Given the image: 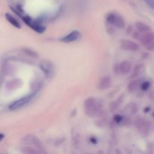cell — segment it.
<instances>
[{"instance_id": "cell-1", "label": "cell", "mask_w": 154, "mask_h": 154, "mask_svg": "<svg viewBox=\"0 0 154 154\" xmlns=\"http://www.w3.org/2000/svg\"><path fill=\"white\" fill-rule=\"evenodd\" d=\"M86 114L90 117H96L100 111V105L94 98H89L84 104Z\"/></svg>"}, {"instance_id": "cell-2", "label": "cell", "mask_w": 154, "mask_h": 154, "mask_svg": "<svg viewBox=\"0 0 154 154\" xmlns=\"http://www.w3.org/2000/svg\"><path fill=\"white\" fill-rule=\"evenodd\" d=\"M141 44L148 51H153L154 49V33L147 32L144 33L140 37Z\"/></svg>"}, {"instance_id": "cell-3", "label": "cell", "mask_w": 154, "mask_h": 154, "mask_svg": "<svg viewBox=\"0 0 154 154\" xmlns=\"http://www.w3.org/2000/svg\"><path fill=\"white\" fill-rule=\"evenodd\" d=\"M107 22L113 26L118 27V28H124L125 27V20L121 16L117 15V14L110 13L107 16Z\"/></svg>"}, {"instance_id": "cell-4", "label": "cell", "mask_w": 154, "mask_h": 154, "mask_svg": "<svg viewBox=\"0 0 154 154\" xmlns=\"http://www.w3.org/2000/svg\"><path fill=\"white\" fill-rule=\"evenodd\" d=\"M33 97H34V94L33 93L32 94L27 95V96H24V97L21 98V99H18V100L14 102L12 104H11L10 106H9V109L11 110V111H15V110L18 109V108H22L23 106L28 104L32 100V99Z\"/></svg>"}, {"instance_id": "cell-5", "label": "cell", "mask_w": 154, "mask_h": 154, "mask_svg": "<svg viewBox=\"0 0 154 154\" xmlns=\"http://www.w3.org/2000/svg\"><path fill=\"white\" fill-rule=\"evenodd\" d=\"M20 17L23 18V20L25 21L26 23L29 26L31 27L32 29H34L35 31L38 32H39V33L43 32L45 31V26H43L42 25H41V24L38 23V22L33 20H32L31 18H29V17H26V16H24V17L20 16Z\"/></svg>"}, {"instance_id": "cell-6", "label": "cell", "mask_w": 154, "mask_h": 154, "mask_svg": "<svg viewBox=\"0 0 154 154\" xmlns=\"http://www.w3.org/2000/svg\"><path fill=\"white\" fill-rule=\"evenodd\" d=\"M121 48H123L125 51H137L140 49V46L136 42H132V41L126 40V39H123L121 41Z\"/></svg>"}, {"instance_id": "cell-7", "label": "cell", "mask_w": 154, "mask_h": 154, "mask_svg": "<svg viewBox=\"0 0 154 154\" xmlns=\"http://www.w3.org/2000/svg\"><path fill=\"white\" fill-rule=\"evenodd\" d=\"M81 38V33L78 31H73L69 33L68 35L62 38L60 41L65 43H70V42H75Z\"/></svg>"}, {"instance_id": "cell-8", "label": "cell", "mask_w": 154, "mask_h": 154, "mask_svg": "<svg viewBox=\"0 0 154 154\" xmlns=\"http://www.w3.org/2000/svg\"><path fill=\"white\" fill-rule=\"evenodd\" d=\"M41 68H42V71L45 72L47 77H51L52 75L54 69H53V66L49 62L44 61L41 63Z\"/></svg>"}, {"instance_id": "cell-9", "label": "cell", "mask_w": 154, "mask_h": 154, "mask_svg": "<svg viewBox=\"0 0 154 154\" xmlns=\"http://www.w3.org/2000/svg\"><path fill=\"white\" fill-rule=\"evenodd\" d=\"M132 70V65L129 61H123L119 66V71L123 75H126Z\"/></svg>"}, {"instance_id": "cell-10", "label": "cell", "mask_w": 154, "mask_h": 154, "mask_svg": "<svg viewBox=\"0 0 154 154\" xmlns=\"http://www.w3.org/2000/svg\"><path fill=\"white\" fill-rule=\"evenodd\" d=\"M111 78L108 76L104 77L99 81V87L100 90H105V89H108V87L111 86Z\"/></svg>"}, {"instance_id": "cell-11", "label": "cell", "mask_w": 154, "mask_h": 154, "mask_svg": "<svg viewBox=\"0 0 154 154\" xmlns=\"http://www.w3.org/2000/svg\"><path fill=\"white\" fill-rule=\"evenodd\" d=\"M141 84L140 82V80H136V81H132L130 84L128 86V90L129 92H130L131 93H135V92L138 90V89L139 88V87H141Z\"/></svg>"}, {"instance_id": "cell-12", "label": "cell", "mask_w": 154, "mask_h": 154, "mask_svg": "<svg viewBox=\"0 0 154 154\" xmlns=\"http://www.w3.org/2000/svg\"><path fill=\"white\" fill-rule=\"evenodd\" d=\"M144 69V66L143 64H138L135 66V68L133 69V71H132V75H131V78H137V77H138L140 75H141Z\"/></svg>"}, {"instance_id": "cell-13", "label": "cell", "mask_w": 154, "mask_h": 154, "mask_svg": "<svg viewBox=\"0 0 154 154\" xmlns=\"http://www.w3.org/2000/svg\"><path fill=\"white\" fill-rule=\"evenodd\" d=\"M135 27H136L137 30L139 31L140 32L145 33V32H147L150 31V26H147L146 24L143 23H141V22L136 23H135Z\"/></svg>"}, {"instance_id": "cell-14", "label": "cell", "mask_w": 154, "mask_h": 154, "mask_svg": "<svg viewBox=\"0 0 154 154\" xmlns=\"http://www.w3.org/2000/svg\"><path fill=\"white\" fill-rule=\"evenodd\" d=\"M5 18L12 26H14L16 27V28L17 29L20 28V23L18 22V21L17 20L15 19L12 15H11L10 14H6Z\"/></svg>"}, {"instance_id": "cell-15", "label": "cell", "mask_w": 154, "mask_h": 154, "mask_svg": "<svg viewBox=\"0 0 154 154\" xmlns=\"http://www.w3.org/2000/svg\"><path fill=\"white\" fill-rule=\"evenodd\" d=\"M23 51H25L26 54H27L29 56H30V57H38V54H36V53L35 52V51H32V50L24 49Z\"/></svg>"}, {"instance_id": "cell-16", "label": "cell", "mask_w": 154, "mask_h": 154, "mask_svg": "<svg viewBox=\"0 0 154 154\" xmlns=\"http://www.w3.org/2000/svg\"><path fill=\"white\" fill-rule=\"evenodd\" d=\"M149 87H150V83H149L148 81H145V82H144L143 84H141V90H147Z\"/></svg>"}, {"instance_id": "cell-17", "label": "cell", "mask_w": 154, "mask_h": 154, "mask_svg": "<svg viewBox=\"0 0 154 154\" xmlns=\"http://www.w3.org/2000/svg\"><path fill=\"white\" fill-rule=\"evenodd\" d=\"M145 1L152 8L154 9V0H145Z\"/></svg>"}]
</instances>
